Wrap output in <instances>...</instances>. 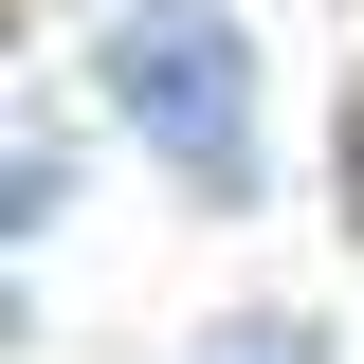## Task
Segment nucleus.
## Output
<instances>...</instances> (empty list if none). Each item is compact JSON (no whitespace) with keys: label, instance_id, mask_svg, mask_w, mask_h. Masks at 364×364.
Masks as SVG:
<instances>
[{"label":"nucleus","instance_id":"f03ea898","mask_svg":"<svg viewBox=\"0 0 364 364\" xmlns=\"http://www.w3.org/2000/svg\"><path fill=\"white\" fill-rule=\"evenodd\" d=\"M200 364H328V328H291V310H237V328H219Z\"/></svg>","mask_w":364,"mask_h":364},{"label":"nucleus","instance_id":"f257e3e1","mask_svg":"<svg viewBox=\"0 0 364 364\" xmlns=\"http://www.w3.org/2000/svg\"><path fill=\"white\" fill-rule=\"evenodd\" d=\"M109 109L146 128V164H182L200 200H255V37L219 0H109Z\"/></svg>","mask_w":364,"mask_h":364}]
</instances>
